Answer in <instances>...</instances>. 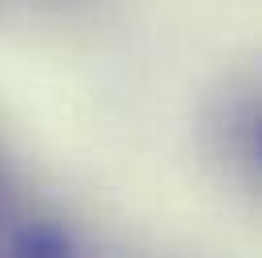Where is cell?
<instances>
[{
    "label": "cell",
    "instance_id": "1",
    "mask_svg": "<svg viewBox=\"0 0 262 258\" xmlns=\"http://www.w3.org/2000/svg\"><path fill=\"white\" fill-rule=\"evenodd\" d=\"M73 242H69L65 230L49 222H36V226H25L20 238H16V254H40V258H57V254H69Z\"/></svg>",
    "mask_w": 262,
    "mask_h": 258
},
{
    "label": "cell",
    "instance_id": "2",
    "mask_svg": "<svg viewBox=\"0 0 262 258\" xmlns=\"http://www.w3.org/2000/svg\"><path fill=\"white\" fill-rule=\"evenodd\" d=\"M254 154H258V165H262V121H258V129H254Z\"/></svg>",
    "mask_w": 262,
    "mask_h": 258
}]
</instances>
